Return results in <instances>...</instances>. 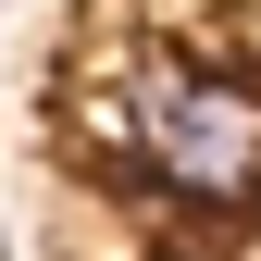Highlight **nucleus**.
I'll return each mask as SVG.
<instances>
[{"label": "nucleus", "mask_w": 261, "mask_h": 261, "mask_svg": "<svg viewBox=\"0 0 261 261\" xmlns=\"http://www.w3.org/2000/svg\"><path fill=\"white\" fill-rule=\"evenodd\" d=\"M112 124H124V174L137 187H162L187 212H261V87L249 75H212L187 50H149L124 75Z\"/></svg>", "instance_id": "1"}]
</instances>
